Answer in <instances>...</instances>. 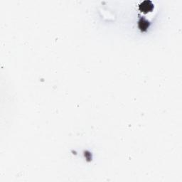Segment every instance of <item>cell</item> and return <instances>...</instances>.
Wrapping results in <instances>:
<instances>
[{
    "instance_id": "obj_1",
    "label": "cell",
    "mask_w": 182,
    "mask_h": 182,
    "mask_svg": "<svg viewBox=\"0 0 182 182\" xmlns=\"http://www.w3.org/2000/svg\"><path fill=\"white\" fill-rule=\"evenodd\" d=\"M154 8V5L151 1L147 0L144 1L140 5V10L144 13H148L152 11Z\"/></svg>"
},
{
    "instance_id": "obj_2",
    "label": "cell",
    "mask_w": 182,
    "mask_h": 182,
    "mask_svg": "<svg viewBox=\"0 0 182 182\" xmlns=\"http://www.w3.org/2000/svg\"><path fill=\"white\" fill-rule=\"evenodd\" d=\"M148 27H149V22L147 20H145L144 19H140L139 21V27L141 30L145 31L148 28Z\"/></svg>"
}]
</instances>
